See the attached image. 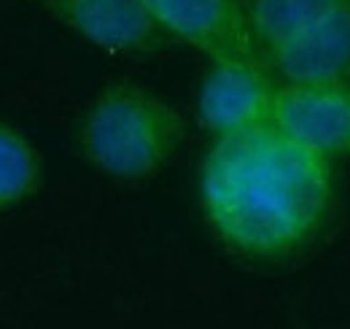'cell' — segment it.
<instances>
[{
  "label": "cell",
  "mask_w": 350,
  "mask_h": 329,
  "mask_svg": "<svg viewBox=\"0 0 350 329\" xmlns=\"http://www.w3.org/2000/svg\"><path fill=\"white\" fill-rule=\"evenodd\" d=\"M200 200L229 251L256 262L302 254L334 206V162L269 124L216 138L200 170Z\"/></svg>",
  "instance_id": "obj_1"
},
{
  "label": "cell",
  "mask_w": 350,
  "mask_h": 329,
  "mask_svg": "<svg viewBox=\"0 0 350 329\" xmlns=\"http://www.w3.org/2000/svg\"><path fill=\"white\" fill-rule=\"evenodd\" d=\"M157 25L211 62L264 65L240 0H143Z\"/></svg>",
  "instance_id": "obj_3"
},
{
  "label": "cell",
  "mask_w": 350,
  "mask_h": 329,
  "mask_svg": "<svg viewBox=\"0 0 350 329\" xmlns=\"http://www.w3.org/2000/svg\"><path fill=\"white\" fill-rule=\"evenodd\" d=\"M269 127L329 162L350 157V84H280Z\"/></svg>",
  "instance_id": "obj_4"
},
{
  "label": "cell",
  "mask_w": 350,
  "mask_h": 329,
  "mask_svg": "<svg viewBox=\"0 0 350 329\" xmlns=\"http://www.w3.org/2000/svg\"><path fill=\"white\" fill-rule=\"evenodd\" d=\"M186 138L180 111L137 84H111L87 108L79 143L103 175L140 184L175 157Z\"/></svg>",
  "instance_id": "obj_2"
},
{
  "label": "cell",
  "mask_w": 350,
  "mask_h": 329,
  "mask_svg": "<svg viewBox=\"0 0 350 329\" xmlns=\"http://www.w3.org/2000/svg\"><path fill=\"white\" fill-rule=\"evenodd\" d=\"M76 36L111 54H157L173 38L157 25L143 0H44Z\"/></svg>",
  "instance_id": "obj_5"
},
{
  "label": "cell",
  "mask_w": 350,
  "mask_h": 329,
  "mask_svg": "<svg viewBox=\"0 0 350 329\" xmlns=\"http://www.w3.org/2000/svg\"><path fill=\"white\" fill-rule=\"evenodd\" d=\"M240 3L264 57L272 49L299 36L312 22H318L345 0H240Z\"/></svg>",
  "instance_id": "obj_8"
},
{
  "label": "cell",
  "mask_w": 350,
  "mask_h": 329,
  "mask_svg": "<svg viewBox=\"0 0 350 329\" xmlns=\"http://www.w3.org/2000/svg\"><path fill=\"white\" fill-rule=\"evenodd\" d=\"M280 84H350V0L264 54Z\"/></svg>",
  "instance_id": "obj_7"
},
{
  "label": "cell",
  "mask_w": 350,
  "mask_h": 329,
  "mask_svg": "<svg viewBox=\"0 0 350 329\" xmlns=\"http://www.w3.org/2000/svg\"><path fill=\"white\" fill-rule=\"evenodd\" d=\"M41 186V157L11 124L0 122V213L22 206Z\"/></svg>",
  "instance_id": "obj_9"
},
{
  "label": "cell",
  "mask_w": 350,
  "mask_h": 329,
  "mask_svg": "<svg viewBox=\"0 0 350 329\" xmlns=\"http://www.w3.org/2000/svg\"><path fill=\"white\" fill-rule=\"evenodd\" d=\"M278 79L267 65L211 62L200 89V119L213 138L245 132L269 124Z\"/></svg>",
  "instance_id": "obj_6"
}]
</instances>
